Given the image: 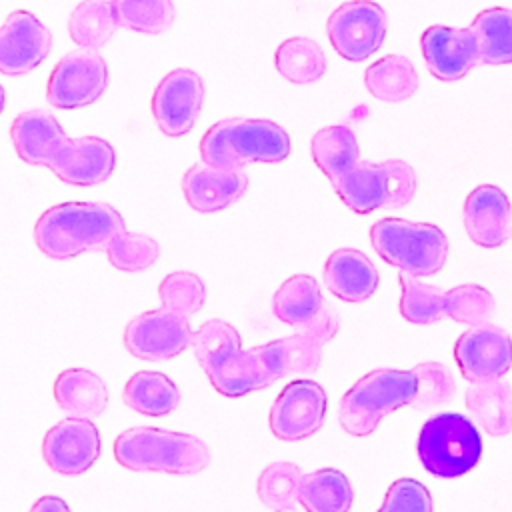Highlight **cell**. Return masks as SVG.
Returning <instances> with one entry per match:
<instances>
[{"mask_svg":"<svg viewBox=\"0 0 512 512\" xmlns=\"http://www.w3.org/2000/svg\"><path fill=\"white\" fill-rule=\"evenodd\" d=\"M340 328L338 312L326 304L306 326L288 338L244 350L238 330L226 320L212 318L192 332V352L210 384L228 398H240L268 388L276 380L296 374H314L322 348Z\"/></svg>","mask_w":512,"mask_h":512,"instance_id":"obj_1","label":"cell"},{"mask_svg":"<svg viewBox=\"0 0 512 512\" xmlns=\"http://www.w3.org/2000/svg\"><path fill=\"white\" fill-rule=\"evenodd\" d=\"M126 232L124 218L116 208L102 202H64L48 208L34 226L38 250L54 260L76 258L110 246Z\"/></svg>","mask_w":512,"mask_h":512,"instance_id":"obj_2","label":"cell"},{"mask_svg":"<svg viewBox=\"0 0 512 512\" xmlns=\"http://www.w3.org/2000/svg\"><path fill=\"white\" fill-rule=\"evenodd\" d=\"M402 406L416 410L428 408L420 364L412 370L378 368L362 376L342 396L338 422L350 436H368L378 428L384 416Z\"/></svg>","mask_w":512,"mask_h":512,"instance_id":"obj_3","label":"cell"},{"mask_svg":"<svg viewBox=\"0 0 512 512\" xmlns=\"http://www.w3.org/2000/svg\"><path fill=\"white\" fill-rule=\"evenodd\" d=\"M114 458L134 472L196 474L210 464L208 446L192 434L136 426L114 440Z\"/></svg>","mask_w":512,"mask_h":512,"instance_id":"obj_4","label":"cell"},{"mask_svg":"<svg viewBox=\"0 0 512 512\" xmlns=\"http://www.w3.org/2000/svg\"><path fill=\"white\" fill-rule=\"evenodd\" d=\"M290 154L288 132L272 120L226 118L200 140L202 162L216 168H242L250 162H282Z\"/></svg>","mask_w":512,"mask_h":512,"instance_id":"obj_5","label":"cell"},{"mask_svg":"<svg viewBox=\"0 0 512 512\" xmlns=\"http://www.w3.org/2000/svg\"><path fill=\"white\" fill-rule=\"evenodd\" d=\"M402 288L400 314L412 324H434L442 318H452L462 324H484L494 314V296L478 284H462L450 290L424 284L408 272L398 274Z\"/></svg>","mask_w":512,"mask_h":512,"instance_id":"obj_6","label":"cell"},{"mask_svg":"<svg viewBox=\"0 0 512 512\" xmlns=\"http://www.w3.org/2000/svg\"><path fill=\"white\" fill-rule=\"evenodd\" d=\"M370 240L384 262L416 278L440 272L448 256L446 234L428 222L382 218L372 224Z\"/></svg>","mask_w":512,"mask_h":512,"instance_id":"obj_7","label":"cell"},{"mask_svg":"<svg viewBox=\"0 0 512 512\" xmlns=\"http://www.w3.org/2000/svg\"><path fill=\"white\" fill-rule=\"evenodd\" d=\"M332 188L356 214H370L378 208H402L416 192V172L398 158L384 162L360 160L352 170L334 180Z\"/></svg>","mask_w":512,"mask_h":512,"instance_id":"obj_8","label":"cell"},{"mask_svg":"<svg viewBox=\"0 0 512 512\" xmlns=\"http://www.w3.org/2000/svg\"><path fill=\"white\" fill-rule=\"evenodd\" d=\"M416 450L422 466L432 476L458 478L478 464L482 438L470 418L444 412L424 422Z\"/></svg>","mask_w":512,"mask_h":512,"instance_id":"obj_9","label":"cell"},{"mask_svg":"<svg viewBox=\"0 0 512 512\" xmlns=\"http://www.w3.org/2000/svg\"><path fill=\"white\" fill-rule=\"evenodd\" d=\"M108 86V66L98 50L78 48L58 60L46 84L54 108L76 110L96 102Z\"/></svg>","mask_w":512,"mask_h":512,"instance_id":"obj_10","label":"cell"},{"mask_svg":"<svg viewBox=\"0 0 512 512\" xmlns=\"http://www.w3.org/2000/svg\"><path fill=\"white\" fill-rule=\"evenodd\" d=\"M326 32L344 60L364 62L384 42L386 12L372 0H350L328 16Z\"/></svg>","mask_w":512,"mask_h":512,"instance_id":"obj_11","label":"cell"},{"mask_svg":"<svg viewBox=\"0 0 512 512\" xmlns=\"http://www.w3.org/2000/svg\"><path fill=\"white\" fill-rule=\"evenodd\" d=\"M188 318L168 310H148L134 316L124 330L126 350L140 360L160 362L184 352L192 342Z\"/></svg>","mask_w":512,"mask_h":512,"instance_id":"obj_12","label":"cell"},{"mask_svg":"<svg viewBox=\"0 0 512 512\" xmlns=\"http://www.w3.org/2000/svg\"><path fill=\"white\" fill-rule=\"evenodd\" d=\"M328 398L314 380H294L282 388L270 408V430L278 440L296 442L312 436L324 424Z\"/></svg>","mask_w":512,"mask_h":512,"instance_id":"obj_13","label":"cell"},{"mask_svg":"<svg viewBox=\"0 0 512 512\" xmlns=\"http://www.w3.org/2000/svg\"><path fill=\"white\" fill-rule=\"evenodd\" d=\"M454 360L468 382L502 378L512 366V338L492 322L470 326L454 344Z\"/></svg>","mask_w":512,"mask_h":512,"instance_id":"obj_14","label":"cell"},{"mask_svg":"<svg viewBox=\"0 0 512 512\" xmlns=\"http://www.w3.org/2000/svg\"><path fill=\"white\" fill-rule=\"evenodd\" d=\"M202 100L204 84L196 72L188 68L168 72L152 96V114L158 128L170 138L188 134L200 116Z\"/></svg>","mask_w":512,"mask_h":512,"instance_id":"obj_15","label":"cell"},{"mask_svg":"<svg viewBox=\"0 0 512 512\" xmlns=\"http://www.w3.org/2000/svg\"><path fill=\"white\" fill-rule=\"evenodd\" d=\"M42 456L58 474H82L92 468L100 456V432L88 418H64L46 432Z\"/></svg>","mask_w":512,"mask_h":512,"instance_id":"obj_16","label":"cell"},{"mask_svg":"<svg viewBox=\"0 0 512 512\" xmlns=\"http://www.w3.org/2000/svg\"><path fill=\"white\" fill-rule=\"evenodd\" d=\"M420 48L428 72L444 82L460 80L480 64L478 40L470 26H430L422 32Z\"/></svg>","mask_w":512,"mask_h":512,"instance_id":"obj_17","label":"cell"},{"mask_svg":"<svg viewBox=\"0 0 512 512\" xmlns=\"http://www.w3.org/2000/svg\"><path fill=\"white\" fill-rule=\"evenodd\" d=\"M50 30L28 10L12 12L0 30V72L26 74L50 54Z\"/></svg>","mask_w":512,"mask_h":512,"instance_id":"obj_18","label":"cell"},{"mask_svg":"<svg viewBox=\"0 0 512 512\" xmlns=\"http://www.w3.org/2000/svg\"><path fill=\"white\" fill-rule=\"evenodd\" d=\"M116 166V154L112 144L96 136H66L52 154L48 168L66 184L94 186L108 176Z\"/></svg>","mask_w":512,"mask_h":512,"instance_id":"obj_19","label":"cell"},{"mask_svg":"<svg viewBox=\"0 0 512 512\" xmlns=\"http://www.w3.org/2000/svg\"><path fill=\"white\" fill-rule=\"evenodd\" d=\"M248 188L242 168H216L206 162L190 166L182 176V192L196 212H218L238 202Z\"/></svg>","mask_w":512,"mask_h":512,"instance_id":"obj_20","label":"cell"},{"mask_svg":"<svg viewBox=\"0 0 512 512\" xmlns=\"http://www.w3.org/2000/svg\"><path fill=\"white\" fill-rule=\"evenodd\" d=\"M462 218L474 244L482 248H498L510 236L512 206L498 186L482 184L468 194Z\"/></svg>","mask_w":512,"mask_h":512,"instance_id":"obj_21","label":"cell"},{"mask_svg":"<svg viewBox=\"0 0 512 512\" xmlns=\"http://www.w3.org/2000/svg\"><path fill=\"white\" fill-rule=\"evenodd\" d=\"M378 280L372 260L356 248H338L324 264L326 288L344 302L368 300L376 292Z\"/></svg>","mask_w":512,"mask_h":512,"instance_id":"obj_22","label":"cell"},{"mask_svg":"<svg viewBox=\"0 0 512 512\" xmlns=\"http://www.w3.org/2000/svg\"><path fill=\"white\" fill-rule=\"evenodd\" d=\"M10 136L20 160L32 166L48 168L52 154L68 134L50 112L34 108L20 112L14 118Z\"/></svg>","mask_w":512,"mask_h":512,"instance_id":"obj_23","label":"cell"},{"mask_svg":"<svg viewBox=\"0 0 512 512\" xmlns=\"http://www.w3.org/2000/svg\"><path fill=\"white\" fill-rule=\"evenodd\" d=\"M54 400L74 418H98L108 404L104 380L88 368H68L54 382Z\"/></svg>","mask_w":512,"mask_h":512,"instance_id":"obj_24","label":"cell"},{"mask_svg":"<svg viewBox=\"0 0 512 512\" xmlns=\"http://www.w3.org/2000/svg\"><path fill=\"white\" fill-rule=\"evenodd\" d=\"M466 408L490 436H504L512 430V388L502 378L470 382Z\"/></svg>","mask_w":512,"mask_h":512,"instance_id":"obj_25","label":"cell"},{"mask_svg":"<svg viewBox=\"0 0 512 512\" xmlns=\"http://www.w3.org/2000/svg\"><path fill=\"white\" fill-rule=\"evenodd\" d=\"M326 304L316 278L308 274H296L284 280L272 300L276 318L294 328L310 324Z\"/></svg>","mask_w":512,"mask_h":512,"instance_id":"obj_26","label":"cell"},{"mask_svg":"<svg viewBox=\"0 0 512 512\" xmlns=\"http://www.w3.org/2000/svg\"><path fill=\"white\" fill-rule=\"evenodd\" d=\"M122 402L144 416L160 418L176 410L180 390L166 374L142 370L128 378L122 390Z\"/></svg>","mask_w":512,"mask_h":512,"instance_id":"obj_27","label":"cell"},{"mask_svg":"<svg viewBox=\"0 0 512 512\" xmlns=\"http://www.w3.org/2000/svg\"><path fill=\"white\" fill-rule=\"evenodd\" d=\"M314 164L330 182L352 170L360 162V148L352 128L336 124L320 128L310 142Z\"/></svg>","mask_w":512,"mask_h":512,"instance_id":"obj_28","label":"cell"},{"mask_svg":"<svg viewBox=\"0 0 512 512\" xmlns=\"http://www.w3.org/2000/svg\"><path fill=\"white\" fill-rule=\"evenodd\" d=\"M364 86L378 100L402 102L416 92L418 74L406 56L388 54L366 68Z\"/></svg>","mask_w":512,"mask_h":512,"instance_id":"obj_29","label":"cell"},{"mask_svg":"<svg viewBox=\"0 0 512 512\" xmlns=\"http://www.w3.org/2000/svg\"><path fill=\"white\" fill-rule=\"evenodd\" d=\"M354 490L350 480L336 468H320L304 474L300 504L306 512H350Z\"/></svg>","mask_w":512,"mask_h":512,"instance_id":"obj_30","label":"cell"},{"mask_svg":"<svg viewBox=\"0 0 512 512\" xmlns=\"http://www.w3.org/2000/svg\"><path fill=\"white\" fill-rule=\"evenodd\" d=\"M276 70L292 84H310L326 72V54L318 42L306 36L284 40L274 54Z\"/></svg>","mask_w":512,"mask_h":512,"instance_id":"obj_31","label":"cell"},{"mask_svg":"<svg viewBox=\"0 0 512 512\" xmlns=\"http://www.w3.org/2000/svg\"><path fill=\"white\" fill-rule=\"evenodd\" d=\"M476 34L480 64L500 66L512 64V10L488 8L482 10L470 24Z\"/></svg>","mask_w":512,"mask_h":512,"instance_id":"obj_32","label":"cell"},{"mask_svg":"<svg viewBox=\"0 0 512 512\" xmlns=\"http://www.w3.org/2000/svg\"><path fill=\"white\" fill-rule=\"evenodd\" d=\"M118 28L120 24L108 0H82L68 18L70 38L80 48H102Z\"/></svg>","mask_w":512,"mask_h":512,"instance_id":"obj_33","label":"cell"},{"mask_svg":"<svg viewBox=\"0 0 512 512\" xmlns=\"http://www.w3.org/2000/svg\"><path fill=\"white\" fill-rule=\"evenodd\" d=\"M302 470L292 462H274L262 470L256 482V494L264 506L274 512L296 510L300 504Z\"/></svg>","mask_w":512,"mask_h":512,"instance_id":"obj_34","label":"cell"},{"mask_svg":"<svg viewBox=\"0 0 512 512\" xmlns=\"http://www.w3.org/2000/svg\"><path fill=\"white\" fill-rule=\"evenodd\" d=\"M120 28L138 34H162L176 18L172 0H112Z\"/></svg>","mask_w":512,"mask_h":512,"instance_id":"obj_35","label":"cell"},{"mask_svg":"<svg viewBox=\"0 0 512 512\" xmlns=\"http://www.w3.org/2000/svg\"><path fill=\"white\" fill-rule=\"evenodd\" d=\"M158 296L164 308L190 318L196 314L206 300V288L200 276L188 270L170 272L158 286Z\"/></svg>","mask_w":512,"mask_h":512,"instance_id":"obj_36","label":"cell"},{"mask_svg":"<svg viewBox=\"0 0 512 512\" xmlns=\"http://www.w3.org/2000/svg\"><path fill=\"white\" fill-rule=\"evenodd\" d=\"M160 256V246L154 238L138 232L118 234L106 248L108 262L122 272H142Z\"/></svg>","mask_w":512,"mask_h":512,"instance_id":"obj_37","label":"cell"},{"mask_svg":"<svg viewBox=\"0 0 512 512\" xmlns=\"http://www.w3.org/2000/svg\"><path fill=\"white\" fill-rule=\"evenodd\" d=\"M378 512H434L428 488L414 478L394 480Z\"/></svg>","mask_w":512,"mask_h":512,"instance_id":"obj_38","label":"cell"},{"mask_svg":"<svg viewBox=\"0 0 512 512\" xmlns=\"http://www.w3.org/2000/svg\"><path fill=\"white\" fill-rule=\"evenodd\" d=\"M30 512H70V508H68V504L60 496H50L48 494V496L38 498L32 504Z\"/></svg>","mask_w":512,"mask_h":512,"instance_id":"obj_39","label":"cell"},{"mask_svg":"<svg viewBox=\"0 0 512 512\" xmlns=\"http://www.w3.org/2000/svg\"><path fill=\"white\" fill-rule=\"evenodd\" d=\"M280 512H294V510H280Z\"/></svg>","mask_w":512,"mask_h":512,"instance_id":"obj_40","label":"cell"}]
</instances>
